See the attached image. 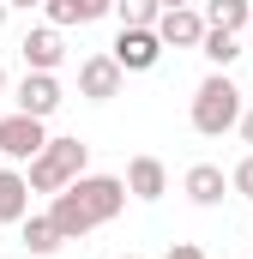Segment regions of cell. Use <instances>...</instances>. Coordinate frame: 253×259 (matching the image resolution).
Masks as SVG:
<instances>
[{"label": "cell", "instance_id": "6", "mask_svg": "<svg viewBox=\"0 0 253 259\" xmlns=\"http://www.w3.org/2000/svg\"><path fill=\"white\" fill-rule=\"evenodd\" d=\"M121 78H126V66L115 55H91V61H78V97L109 103V97H121Z\"/></svg>", "mask_w": 253, "mask_h": 259}, {"label": "cell", "instance_id": "12", "mask_svg": "<svg viewBox=\"0 0 253 259\" xmlns=\"http://www.w3.org/2000/svg\"><path fill=\"white\" fill-rule=\"evenodd\" d=\"M181 187H187V199H193V205H223V193H229V175H223L217 163H193Z\"/></svg>", "mask_w": 253, "mask_h": 259}, {"label": "cell", "instance_id": "11", "mask_svg": "<svg viewBox=\"0 0 253 259\" xmlns=\"http://www.w3.org/2000/svg\"><path fill=\"white\" fill-rule=\"evenodd\" d=\"M30 175L24 169H0V223H24L30 217Z\"/></svg>", "mask_w": 253, "mask_h": 259}, {"label": "cell", "instance_id": "7", "mask_svg": "<svg viewBox=\"0 0 253 259\" xmlns=\"http://www.w3.org/2000/svg\"><path fill=\"white\" fill-rule=\"evenodd\" d=\"M205 12L199 6H163V18H157V36H163V49H199L205 42Z\"/></svg>", "mask_w": 253, "mask_h": 259}, {"label": "cell", "instance_id": "10", "mask_svg": "<svg viewBox=\"0 0 253 259\" xmlns=\"http://www.w3.org/2000/svg\"><path fill=\"white\" fill-rule=\"evenodd\" d=\"M126 193L145 199V205L169 193V169H163V157H133V163H126Z\"/></svg>", "mask_w": 253, "mask_h": 259}, {"label": "cell", "instance_id": "8", "mask_svg": "<svg viewBox=\"0 0 253 259\" xmlns=\"http://www.w3.org/2000/svg\"><path fill=\"white\" fill-rule=\"evenodd\" d=\"M61 103H66V91H61V78H55V72H24V84H18V115L49 121Z\"/></svg>", "mask_w": 253, "mask_h": 259}, {"label": "cell", "instance_id": "19", "mask_svg": "<svg viewBox=\"0 0 253 259\" xmlns=\"http://www.w3.org/2000/svg\"><path fill=\"white\" fill-rule=\"evenodd\" d=\"M163 259H205V253H199L193 241H175V247H169V253H163Z\"/></svg>", "mask_w": 253, "mask_h": 259}, {"label": "cell", "instance_id": "23", "mask_svg": "<svg viewBox=\"0 0 253 259\" xmlns=\"http://www.w3.org/2000/svg\"><path fill=\"white\" fill-rule=\"evenodd\" d=\"M163 6H193V0H163Z\"/></svg>", "mask_w": 253, "mask_h": 259}, {"label": "cell", "instance_id": "14", "mask_svg": "<svg viewBox=\"0 0 253 259\" xmlns=\"http://www.w3.org/2000/svg\"><path fill=\"white\" fill-rule=\"evenodd\" d=\"M18 241H24V247H30V253L43 259V253H55V247H61L66 235H61V223H55V217H49V211H30V217H24V223H18Z\"/></svg>", "mask_w": 253, "mask_h": 259}, {"label": "cell", "instance_id": "22", "mask_svg": "<svg viewBox=\"0 0 253 259\" xmlns=\"http://www.w3.org/2000/svg\"><path fill=\"white\" fill-rule=\"evenodd\" d=\"M0 97H6V66H0Z\"/></svg>", "mask_w": 253, "mask_h": 259}, {"label": "cell", "instance_id": "24", "mask_svg": "<svg viewBox=\"0 0 253 259\" xmlns=\"http://www.w3.org/2000/svg\"><path fill=\"white\" fill-rule=\"evenodd\" d=\"M121 259H139V253H121Z\"/></svg>", "mask_w": 253, "mask_h": 259}, {"label": "cell", "instance_id": "9", "mask_svg": "<svg viewBox=\"0 0 253 259\" xmlns=\"http://www.w3.org/2000/svg\"><path fill=\"white\" fill-rule=\"evenodd\" d=\"M18 55H24V72H55V66L66 61L61 24H43V30H24V42H18Z\"/></svg>", "mask_w": 253, "mask_h": 259}, {"label": "cell", "instance_id": "1", "mask_svg": "<svg viewBox=\"0 0 253 259\" xmlns=\"http://www.w3.org/2000/svg\"><path fill=\"white\" fill-rule=\"evenodd\" d=\"M126 205V175H78L66 193H55L49 205V217L61 223L66 241H78V235H91V229H103V223H115Z\"/></svg>", "mask_w": 253, "mask_h": 259}, {"label": "cell", "instance_id": "21", "mask_svg": "<svg viewBox=\"0 0 253 259\" xmlns=\"http://www.w3.org/2000/svg\"><path fill=\"white\" fill-rule=\"evenodd\" d=\"M6 6H18V12H30V6H49V0H6Z\"/></svg>", "mask_w": 253, "mask_h": 259}, {"label": "cell", "instance_id": "3", "mask_svg": "<svg viewBox=\"0 0 253 259\" xmlns=\"http://www.w3.org/2000/svg\"><path fill=\"white\" fill-rule=\"evenodd\" d=\"M85 163H91V145H85V139H49V145L30 157V169H24V175H30V187H36V193L55 199V193H66V187L85 175Z\"/></svg>", "mask_w": 253, "mask_h": 259}, {"label": "cell", "instance_id": "20", "mask_svg": "<svg viewBox=\"0 0 253 259\" xmlns=\"http://www.w3.org/2000/svg\"><path fill=\"white\" fill-rule=\"evenodd\" d=\"M241 139H247V145H253V109H247V115H241Z\"/></svg>", "mask_w": 253, "mask_h": 259}, {"label": "cell", "instance_id": "15", "mask_svg": "<svg viewBox=\"0 0 253 259\" xmlns=\"http://www.w3.org/2000/svg\"><path fill=\"white\" fill-rule=\"evenodd\" d=\"M211 30H247L253 24V0H205L199 6Z\"/></svg>", "mask_w": 253, "mask_h": 259}, {"label": "cell", "instance_id": "2", "mask_svg": "<svg viewBox=\"0 0 253 259\" xmlns=\"http://www.w3.org/2000/svg\"><path fill=\"white\" fill-rule=\"evenodd\" d=\"M241 84L229 78V72H211L199 91H193V133H205V139H223L229 127H241Z\"/></svg>", "mask_w": 253, "mask_h": 259}, {"label": "cell", "instance_id": "17", "mask_svg": "<svg viewBox=\"0 0 253 259\" xmlns=\"http://www.w3.org/2000/svg\"><path fill=\"white\" fill-rule=\"evenodd\" d=\"M115 18H121V24H145V30H157L163 0H115Z\"/></svg>", "mask_w": 253, "mask_h": 259}, {"label": "cell", "instance_id": "18", "mask_svg": "<svg viewBox=\"0 0 253 259\" xmlns=\"http://www.w3.org/2000/svg\"><path fill=\"white\" fill-rule=\"evenodd\" d=\"M229 187H235L241 199H253V157H241V163L229 169Z\"/></svg>", "mask_w": 253, "mask_h": 259}, {"label": "cell", "instance_id": "13", "mask_svg": "<svg viewBox=\"0 0 253 259\" xmlns=\"http://www.w3.org/2000/svg\"><path fill=\"white\" fill-rule=\"evenodd\" d=\"M43 12H49V24H97V18H109V12H115V0H49V6H43Z\"/></svg>", "mask_w": 253, "mask_h": 259}, {"label": "cell", "instance_id": "5", "mask_svg": "<svg viewBox=\"0 0 253 259\" xmlns=\"http://www.w3.org/2000/svg\"><path fill=\"white\" fill-rule=\"evenodd\" d=\"M43 145H49V127H43L36 115H6V121H0V157H12V163H30Z\"/></svg>", "mask_w": 253, "mask_h": 259}, {"label": "cell", "instance_id": "4", "mask_svg": "<svg viewBox=\"0 0 253 259\" xmlns=\"http://www.w3.org/2000/svg\"><path fill=\"white\" fill-rule=\"evenodd\" d=\"M126 72H151V66L163 61V36L157 30H145V24H121V36H115V49H109Z\"/></svg>", "mask_w": 253, "mask_h": 259}, {"label": "cell", "instance_id": "16", "mask_svg": "<svg viewBox=\"0 0 253 259\" xmlns=\"http://www.w3.org/2000/svg\"><path fill=\"white\" fill-rule=\"evenodd\" d=\"M199 55L217 66V72H229V66L241 61V42H235V30H205V42H199Z\"/></svg>", "mask_w": 253, "mask_h": 259}]
</instances>
